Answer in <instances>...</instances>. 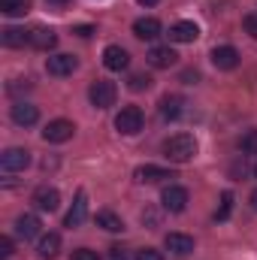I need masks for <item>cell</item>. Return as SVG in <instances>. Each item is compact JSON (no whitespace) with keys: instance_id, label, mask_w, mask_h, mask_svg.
<instances>
[{"instance_id":"36","label":"cell","mask_w":257,"mask_h":260,"mask_svg":"<svg viewBox=\"0 0 257 260\" xmlns=\"http://www.w3.org/2000/svg\"><path fill=\"white\" fill-rule=\"evenodd\" d=\"M251 209H254V212H257V191H254V194H251Z\"/></svg>"},{"instance_id":"1","label":"cell","mask_w":257,"mask_h":260,"mask_svg":"<svg viewBox=\"0 0 257 260\" xmlns=\"http://www.w3.org/2000/svg\"><path fill=\"white\" fill-rule=\"evenodd\" d=\"M164 154L173 164H188L197 154V139H194L191 133H176V136H170L164 142Z\"/></svg>"},{"instance_id":"26","label":"cell","mask_w":257,"mask_h":260,"mask_svg":"<svg viewBox=\"0 0 257 260\" xmlns=\"http://www.w3.org/2000/svg\"><path fill=\"white\" fill-rule=\"evenodd\" d=\"M151 88V76L148 73H133L130 76V91H148Z\"/></svg>"},{"instance_id":"6","label":"cell","mask_w":257,"mask_h":260,"mask_svg":"<svg viewBox=\"0 0 257 260\" xmlns=\"http://www.w3.org/2000/svg\"><path fill=\"white\" fill-rule=\"evenodd\" d=\"M73 133H76V124H73V121H67V118H55V121L46 124L43 139H46V142H67V139H73Z\"/></svg>"},{"instance_id":"7","label":"cell","mask_w":257,"mask_h":260,"mask_svg":"<svg viewBox=\"0 0 257 260\" xmlns=\"http://www.w3.org/2000/svg\"><path fill=\"white\" fill-rule=\"evenodd\" d=\"M136 182H142V185H157V182H164V179H176L173 176V170H167V167H154V164H142V167H136Z\"/></svg>"},{"instance_id":"29","label":"cell","mask_w":257,"mask_h":260,"mask_svg":"<svg viewBox=\"0 0 257 260\" xmlns=\"http://www.w3.org/2000/svg\"><path fill=\"white\" fill-rule=\"evenodd\" d=\"M136 260H164V254L157 248H139L136 251Z\"/></svg>"},{"instance_id":"14","label":"cell","mask_w":257,"mask_h":260,"mask_svg":"<svg viewBox=\"0 0 257 260\" xmlns=\"http://www.w3.org/2000/svg\"><path fill=\"white\" fill-rule=\"evenodd\" d=\"M145 58H148V64L154 67V70H170V67L179 61V55H176L170 46H154Z\"/></svg>"},{"instance_id":"9","label":"cell","mask_w":257,"mask_h":260,"mask_svg":"<svg viewBox=\"0 0 257 260\" xmlns=\"http://www.w3.org/2000/svg\"><path fill=\"white\" fill-rule=\"evenodd\" d=\"M76 67H79V61H76L73 55H52V58L46 61V70H49V76H58V79H64V76H73V73H76Z\"/></svg>"},{"instance_id":"12","label":"cell","mask_w":257,"mask_h":260,"mask_svg":"<svg viewBox=\"0 0 257 260\" xmlns=\"http://www.w3.org/2000/svg\"><path fill=\"white\" fill-rule=\"evenodd\" d=\"M164 245H167V251L176 254V257H188V254L194 251V239L185 236V233H167Z\"/></svg>"},{"instance_id":"32","label":"cell","mask_w":257,"mask_h":260,"mask_svg":"<svg viewBox=\"0 0 257 260\" xmlns=\"http://www.w3.org/2000/svg\"><path fill=\"white\" fill-rule=\"evenodd\" d=\"M73 34H79V37H91V34H94V27H91V24H76V27H73Z\"/></svg>"},{"instance_id":"31","label":"cell","mask_w":257,"mask_h":260,"mask_svg":"<svg viewBox=\"0 0 257 260\" xmlns=\"http://www.w3.org/2000/svg\"><path fill=\"white\" fill-rule=\"evenodd\" d=\"M0 254H3V257H12V239H9V236L0 239Z\"/></svg>"},{"instance_id":"13","label":"cell","mask_w":257,"mask_h":260,"mask_svg":"<svg viewBox=\"0 0 257 260\" xmlns=\"http://www.w3.org/2000/svg\"><path fill=\"white\" fill-rule=\"evenodd\" d=\"M12 121H15L18 127H30V124L40 121V109L30 106V103H24V100H18V103L12 106Z\"/></svg>"},{"instance_id":"27","label":"cell","mask_w":257,"mask_h":260,"mask_svg":"<svg viewBox=\"0 0 257 260\" xmlns=\"http://www.w3.org/2000/svg\"><path fill=\"white\" fill-rule=\"evenodd\" d=\"M239 148H242V154H257V130H248L239 139Z\"/></svg>"},{"instance_id":"34","label":"cell","mask_w":257,"mask_h":260,"mask_svg":"<svg viewBox=\"0 0 257 260\" xmlns=\"http://www.w3.org/2000/svg\"><path fill=\"white\" fill-rule=\"evenodd\" d=\"M136 3H139V6H154L157 0H136Z\"/></svg>"},{"instance_id":"30","label":"cell","mask_w":257,"mask_h":260,"mask_svg":"<svg viewBox=\"0 0 257 260\" xmlns=\"http://www.w3.org/2000/svg\"><path fill=\"white\" fill-rule=\"evenodd\" d=\"M73 260H100V254L91 251V248H76L73 251Z\"/></svg>"},{"instance_id":"11","label":"cell","mask_w":257,"mask_h":260,"mask_svg":"<svg viewBox=\"0 0 257 260\" xmlns=\"http://www.w3.org/2000/svg\"><path fill=\"white\" fill-rule=\"evenodd\" d=\"M212 64L218 70H236L239 67V52L233 46H215L212 49Z\"/></svg>"},{"instance_id":"4","label":"cell","mask_w":257,"mask_h":260,"mask_svg":"<svg viewBox=\"0 0 257 260\" xmlns=\"http://www.w3.org/2000/svg\"><path fill=\"white\" fill-rule=\"evenodd\" d=\"M30 167V151L27 148H6L3 154H0V170L3 173H21V170H27Z\"/></svg>"},{"instance_id":"37","label":"cell","mask_w":257,"mask_h":260,"mask_svg":"<svg viewBox=\"0 0 257 260\" xmlns=\"http://www.w3.org/2000/svg\"><path fill=\"white\" fill-rule=\"evenodd\" d=\"M254 176H257V167H254Z\"/></svg>"},{"instance_id":"17","label":"cell","mask_w":257,"mask_h":260,"mask_svg":"<svg viewBox=\"0 0 257 260\" xmlns=\"http://www.w3.org/2000/svg\"><path fill=\"white\" fill-rule=\"evenodd\" d=\"M160 21L157 18H136L133 21V37H139V40H157L160 37Z\"/></svg>"},{"instance_id":"21","label":"cell","mask_w":257,"mask_h":260,"mask_svg":"<svg viewBox=\"0 0 257 260\" xmlns=\"http://www.w3.org/2000/svg\"><path fill=\"white\" fill-rule=\"evenodd\" d=\"M37 251H40V257L43 260H55L58 257V251H61V236H58V233H46V236H40Z\"/></svg>"},{"instance_id":"20","label":"cell","mask_w":257,"mask_h":260,"mask_svg":"<svg viewBox=\"0 0 257 260\" xmlns=\"http://www.w3.org/2000/svg\"><path fill=\"white\" fill-rule=\"evenodd\" d=\"M182 112H185V100H182L179 94H167V97H160V115H164L167 121H176Z\"/></svg>"},{"instance_id":"3","label":"cell","mask_w":257,"mask_h":260,"mask_svg":"<svg viewBox=\"0 0 257 260\" xmlns=\"http://www.w3.org/2000/svg\"><path fill=\"white\" fill-rule=\"evenodd\" d=\"M88 97H91V103L97 106V109H109V106H115V97H118V88H115V82H106V79H97L91 88H88Z\"/></svg>"},{"instance_id":"33","label":"cell","mask_w":257,"mask_h":260,"mask_svg":"<svg viewBox=\"0 0 257 260\" xmlns=\"http://www.w3.org/2000/svg\"><path fill=\"white\" fill-rule=\"evenodd\" d=\"M127 257V251H124V248H118V245H115V248H112V260H124Z\"/></svg>"},{"instance_id":"28","label":"cell","mask_w":257,"mask_h":260,"mask_svg":"<svg viewBox=\"0 0 257 260\" xmlns=\"http://www.w3.org/2000/svg\"><path fill=\"white\" fill-rule=\"evenodd\" d=\"M242 27H245V34H248V37H254V40H257V12H248V15L242 18Z\"/></svg>"},{"instance_id":"24","label":"cell","mask_w":257,"mask_h":260,"mask_svg":"<svg viewBox=\"0 0 257 260\" xmlns=\"http://www.w3.org/2000/svg\"><path fill=\"white\" fill-rule=\"evenodd\" d=\"M0 12L9 15V18L27 15V12H30V0H0Z\"/></svg>"},{"instance_id":"25","label":"cell","mask_w":257,"mask_h":260,"mask_svg":"<svg viewBox=\"0 0 257 260\" xmlns=\"http://www.w3.org/2000/svg\"><path fill=\"white\" fill-rule=\"evenodd\" d=\"M230 212H233V194H230V191H224V194H221V209L215 212V221H227V218H230Z\"/></svg>"},{"instance_id":"22","label":"cell","mask_w":257,"mask_h":260,"mask_svg":"<svg viewBox=\"0 0 257 260\" xmlns=\"http://www.w3.org/2000/svg\"><path fill=\"white\" fill-rule=\"evenodd\" d=\"M0 40H3V46H9V49H21V46H30V30L6 27V30L0 34Z\"/></svg>"},{"instance_id":"35","label":"cell","mask_w":257,"mask_h":260,"mask_svg":"<svg viewBox=\"0 0 257 260\" xmlns=\"http://www.w3.org/2000/svg\"><path fill=\"white\" fill-rule=\"evenodd\" d=\"M49 3H52V6H67L70 0H49Z\"/></svg>"},{"instance_id":"19","label":"cell","mask_w":257,"mask_h":260,"mask_svg":"<svg viewBox=\"0 0 257 260\" xmlns=\"http://www.w3.org/2000/svg\"><path fill=\"white\" fill-rule=\"evenodd\" d=\"M197 37H200V27L194 21H176L170 27V40L173 43H194Z\"/></svg>"},{"instance_id":"5","label":"cell","mask_w":257,"mask_h":260,"mask_svg":"<svg viewBox=\"0 0 257 260\" xmlns=\"http://www.w3.org/2000/svg\"><path fill=\"white\" fill-rule=\"evenodd\" d=\"M160 206H164L167 212H185V206H188V191H185L182 185H167L164 194H160Z\"/></svg>"},{"instance_id":"2","label":"cell","mask_w":257,"mask_h":260,"mask_svg":"<svg viewBox=\"0 0 257 260\" xmlns=\"http://www.w3.org/2000/svg\"><path fill=\"white\" fill-rule=\"evenodd\" d=\"M142 124H145V115H142L139 106H124V109L115 115V130L124 133V136H136V133L142 130Z\"/></svg>"},{"instance_id":"16","label":"cell","mask_w":257,"mask_h":260,"mask_svg":"<svg viewBox=\"0 0 257 260\" xmlns=\"http://www.w3.org/2000/svg\"><path fill=\"white\" fill-rule=\"evenodd\" d=\"M30 46L40 49V52H52L58 46V34L52 27H34L30 30Z\"/></svg>"},{"instance_id":"23","label":"cell","mask_w":257,"mask_h":260,"mask_svg":"<svg viewBox=\"0 0 257 260\" xmlns=\"http://www.w3.org/2000/svg\"><path fill=\"white\" fill-rule=\"evenodd\" d=\"M97 227H103V230H109V233H121V230H124V221H121L115 212L103 209V212H97Z\"/></svg>"},{"instance_id":"18","label":"cell","mask_w":257,"mask_h":260,"mask_svg":"<svg viewBox=\"0 0 257 260\" xmlns=\"http://www.w3.org/2000/svg\"><path fill=\"white\" fill-rule=\"evenodd\" d=\"M40 218L37 215H18L15 218V233L21 236V239H37L40 236Z\"/></svg>"},{"instance_id":"8","label":"cell","mask_w":257,"mask_h":260,"mask_svg":"<svg viewBox=\"0 0 257 260\" xmlns=\"http://www.w3.org/2000/svg\"><path fill=\"white\" fill-rule=\"evenodd\" d=\"M103 67H106V70H112V73L127 70V67H130L127 49H121V46H106V49H103Z\"/></svg>"},{"instance_id":"15","label":"cell","mask_w":257,"mask_h":260,"mask_svg":"<svg viewBox=\"0 0 257 260\" xmlns=\"http://www.w3.org/2000/svg\"><path fill=\"white\" fill-rule=\"evenodd\" d=\"M85 215H88V197H85V191H79L76 194V203H73V209L67 212L64 224L73 230V227H82L85 224Z\"/></svg>"},{"instance_id":"10","label":"cell","mask_w":257,"mask_h":260,"mask_svg":"<svg viewBox=\"0 0 257 260\" xmlns=\"http://www.w3.org/2000/svg\"><path fill=\"white\" fill-rule=\"evenodd\" d=\"M34 206H37L40 212H55V209L61 206V194H58V188H49V185L37 188V191H34Z\"/></svg>"}]
</instances>
